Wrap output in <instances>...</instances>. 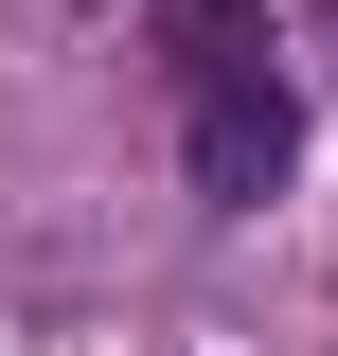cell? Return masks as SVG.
<instances>
[{"label":"cell","instance_id":"6da1fadb","mask_svg":"<svg viewBox=\"0 0 338 356\" xmlns=\"http://www.w3.org/2000/svg\"><path fill=\"white\" fill-rule=\"evenodd\" d=\"M161 72H178V161L214 214H267L303 161V107L267 72V0H161Z\"/></svg>","mask_w":338,"mask_h":356}]
</instances>
